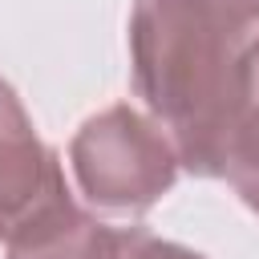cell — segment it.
I'll return each mask as SVG.
<instances>
[{
  "mask_svg": "<svg viewBox=\"0 0 259 259\" xmlns=\"http://www.w3.org/2000/svg\"><path fill=\"white\" fill-rule=\"evenodd\" d=\"M255 57H259V53H255Z\"/></svg>",
  "mask_w": 259,
  "mask_h": 259,
  "instance_id": "1",
  "label": "cell"
}]
</instances>
